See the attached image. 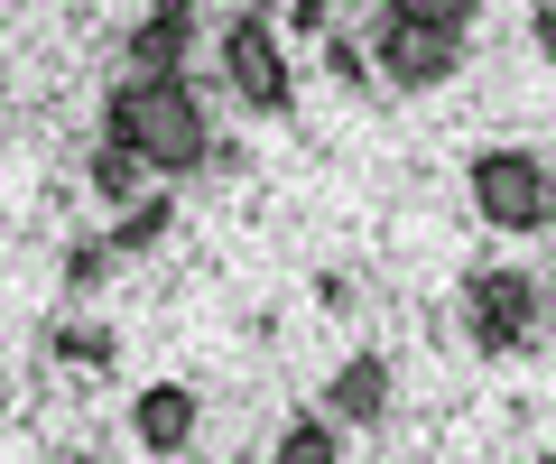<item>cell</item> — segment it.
Returning <instances> with one entry per match:
<instances>
[{
    "mask_svg": "<svg viewBox=\"0 0 556 464\" xmlns=\"http://www.w3.org/2000/svg\"><path fill=\"white\" fill-rule=\"evenodd\" d=\"M102 130H121L159 177H195L214 159V122H204V93L186 75H121L102 102Z\"/></svg>",
    "mask_w": 556,
    "mask_h": 464,
    "instance_id": "cell-1",
    "label": "cell"
},
{
    "mask_svg": "<svg viewBox=\"0 0 556 464\" xmlns=\"http://www.w3.org/2000/svg\"><path fill=\"white\" fill-rule=\"evenodd\" d=\"M464 196H473V214L492 223V233H547L556 223V177L538 149H473V167H464Z\"/></svg>",
    "mask_w": 556,
    "mask_h": 464,
    "instance_id": "cell-2",
    "label": "cell"
},
{
    "mask_svg": "<svg viewBox=\"0 0 556 464\" xmlns=\"http://www.w3.org/2000/svg\"><path fill=\"white\" fill-rule=\"evenodd\" d=\"M223 84H232L241 112H260V122H278V112L298 102L288 57H278V28L260 20V10H232V20H223Z\"/></svg>",
    "mask_w": 556,
    "mask_h": 464,
    "instance_id": "cell-3",
    "label": "cell"
},
{
    "mask_svg": "<svg viewBox=\"0 0 556 464\" xmlns=\"http://www.w3.org/2000/svg\"><path fill=\"white\" fill-rule=\"evenodd\" d=\"M464 325H473V343L492 363L529 353L538 343V279L529 269H473V279H464Z\"/></svg>",
    "mask_w": 556,
    "mask_h": 464,
    "instance_id": "cell-4",
    "label": "cell"
},
{
    "mask_svg": "<svg viewBox=\"0 0 556 464\" xmlns=\"http://www.w3.org/2000/svg\"><path fill=\"white\" fill-rule=\"evenodd\" d=\"M371 65L399 84V93H437L445 75H464V38H455V28H417V20H390V10H380Z\"/></svg>",
    "mask_w": 556,
    "mask_h": 464,
    "instance_id": "cell-5",
    "label": "cell"
},
{
    "mask_svg": "<svg viewBox=\"0 0 556 464\" xmlns=\"http://www.w3.org/2000/svg\"><path fill=\"white\" fill-rule=\"evenodd\" d=\"M195 418H204L195 390L159 381V390H139V400H130V446H139V455H186V446H195Z\"/></svg>",
    "mask_w": 556,
    "mask_h": 464,
    "instance_id": "cell-6",
    "label": "cell"
},
{
    "mask_svg": "<svg viewBox=\"0 0 556 464\" xmlns=\"http://www.w3.org/2000/svg\"><path fill=\"white\" fill-rule=\"evenodd\" d=\"M186 57H195V0H159L130 28V75H186Z\"/></svg>",
    "mask_w": 556,
    "mask_h": 464,
    "instance_id": "cell-7",
    "label": "cell"
},
{
    "mask_svg": "<svg viewBox=\"0 0 556 464\" xmlns=\"http://www.w3.org/2000/svg\"><path fill=\"white\" fill-rule=\"evenodd\" d=\"M325 409H334L343 427H380L390 418V353H353V363L325 381Z\"/></svg>",
    "mask_w": 556,
    "mask_h": 464,
    "instance_id": "cell-8",
    "label": "cell"
},
{
    "mask_svg": "<svg viewBox=\"0 0 556 464\" xmlns=\"http://www.w3.org/2000/svg\"><path fill=\"white\" fill-rule=\"evenodd\" d=\"M84 177H93V204H139V186L159 177V167L139 159L121 130H93V159H84Z\"/></svg>",
    "mask_w": 556,
    "mask_h": 464,
    "instance_id": "cell-9",
    "label": "cell"
},
{
    "mask_svg": "<svg viewBox=\"0 0 556 464\" xmlns=\"http://www.w3.org/2000/svg\"><path fill=\"white\" fill-rule=\"evenodd\" d=\"M269 455H278V464H334V455H343V418H334V409H325V418H288Z\"/></svg>",
    "mask_w": 556,
    "mask_h": 464,
    "instance_id": "cell-10",
    "label": "cell"
},
{
    "mask_svg": "<svg viewBox=\"0 0 556 464\" xmlns=\"http://www.w3.org/2000/svg\"><path fill=\"white\" fill-rule=\"evenodd\" d=\"M167 223H177V204H167V196H139L130 214L112 223V251H121V261H139V251H159V242H167Z\"/></svg>",
    "mask_w": 556,
    "mask_h": 464,
    "instance_id": "cell-11",
    "label": "cell"
},
{
    "mask_svg": "<svg viewBox=\"0 0 556 464\" xmlns=\"http://www.w3.org/2000/svg\"><path fill=\"white\" fill-rule=\"evenodd\" d=\"M47 353H56L65 372H112V325H56V335H47Z\"/></svg>",
    "mask_w": 556,
    "mask_h": 464,
    "instance_id": "cell-12",
    "label": "cell"
},
{
    "mask_svg": "<svg viewBox=\"0 0 556 464\" xmlns=\"http://www.w3.org/2000/svg\"><path fill=\"white\" fill-rule=\"evenodd\" d=\"M380 10H390V20H417V28H473L482 20V0H380Z\"/></svg>",
    "mask_w": 556,
    "mask_h": 464,
    "instance_id": "cell-13",
    "label": "cell"
},
{
    "mask_svg": "<svg viewBox=\"0 0 556 464\" xmlns=\"http://www.w3.org/2000/svg\"><path fill=\"white\" fill-rule=\"evenodd\" d=\"M112 261H121L112 233H102V242H75V251H65V298H93V288L112 279Z\"/></svg>",
    "mask_w": 556,
    "mask_h": 464,
    "instance_id": "cell-14",
    "label": "cell"
},
{
    "mask_svg": "<svg viewBox=\"0 0 556 464\" xmlns=\"http://www.w3.org/2000/svg\"><path fill=\"white\" fill-rule=\"evenodd\" d=\"M325 20H334V0H288V28H306V38H316Z\"/></svg>",
    "mask_w": 556,
    "mask_h": 464,
    "instance_id": "cell-15",
    "label": "cell"
},
{
    "mask_svg": "<svg viewBox=\"0 0 556 464\" xmlns=\"http://www.w3.org/2000/svg\"><path fill=\"white\" fill-rule=\"evenodd\" d=\"M529 38H538V57L556 65V10H538V20H529Z\"/></svg>",
    "mask_w": 556,
    "mask_h": 464,
    "instance_id": "cell-16",
    "label": "cell"
},
{
    "mask_svg": "<svg viewBox=\"0 0 556 464\" xmlns=\"http://www.w3.org/2000/svg\"><path fill=\"white\" fill-rule=\"evenodd\" d=\"M538 10H556V0H538Z\"/></svg>",
    "mask_w": 556,
    "mask_h": 464,
    "instance_id": "cell-17",
    "label": "cell"
},
{
    "mask_svg": "<svg viewBox=\"0 0 556 464\" xmlns=\"http://www.w3.org/2000/svg\"><path fill=\"white\" fill-rule=\"evenodd\" d=\"M547 177H556V159H547Z\"/></svg>",
    "mask_w": 556,
    "mask_h": 464,
    "instance_id": "cell-18",
    "label": "cell"
}]
</instances>
